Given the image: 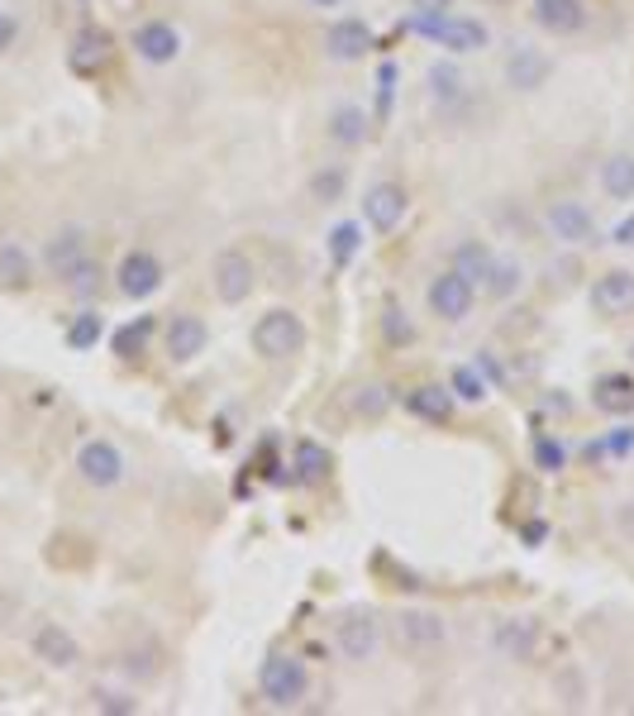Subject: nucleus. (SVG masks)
Segmentation results:
<instances>
[{"label": "nucleus", "instance_id": "obj_16", "mask_svg": "<svg viewBox=\"0 0 634 716\" xmlns=\"http://www.w3.org/2000/svg\"><path fill=\"white\" fill-rule=\"evenodd\" d=\"M529 20L554 39H572L592 24V10H587V0H529Z\"/></svg>", "mask_w": 634, "mask_h": 716}, {"label": "nucleus", "instance_id": "obj_35", "mask_svg": "<svg viewBox=\"0 0 634 716\" xmlns=\"http://www.w3.org/2000/svg\"><path fill=\"white\" fill-rule=\"evenodd\" d=\"M535 468L549 473V478H554V473H564L568 468V449L554 435H535Z\"/></svg>", "mask_w": 634, "mask_h": 716}, {"label": "nucleus", "instance_id": "obj_32", "mask_svg": "<svg viewBox=\"0 0 634 716\" xmlns=\"http://www.w3.org/2000/svg\"><path fill=\"white\" fill-rule=\"evenodd\" d=\"M100 335H106V321H100V311H81L77 321L67 325V349L72 354H86V349H96Z\"/></svg>", "mask_w": 634, "mask_h": 716}, {"label": "nucleus", "instance_id": "obj_3", "mask_svg": "<svg viewBox=\"0 0 634 716\" xmlns=\"http://www.w3.org/2000/svg\"><path fill=\"white\" fill-rule=\"evenodd\" d=\"M411 29L420 39H429L435 48L453 53V57H468V53H482L487 43H492V29L482 20H472V14H411Z\"/></svg>", "mask_w": 634, "mask_h": 716}, {"label": "nucleus", "instance_id": "obj_44", "mask_svg": "<svg viewBox=\"0 0 634 716\" xmlns=\"http://www.w3.org/2000/svg\"><path fill=\"white\" fill-rule=\"evenodd\" d=\"M14 39H20V24H14V20H10L6 10H0V53H6V48H10Z\"/></svg>", "mask_w": 634, "mask_h": 716}, {"label": "nucleus", "instance_id": "obj_10", "mask_svg": "<svg viewBox=\"0 0 634 716\" xmlns=\"http://www.w3.org/2000/svg\"><path fill=\"white\" fill-rule=\"evenodd\" d=\"M396 640L406 644L411 654H435L449 644V626H444V616L429 611V607H401L396 611Z\"/></svg>", "mask_w": 634, "mask_h": 716}, {"label": "nucleus", "instance_id": "obj_28", "mask_svg": "<svg viewBox=\"0 0 634 716\" xmlns=\"http://www.w3.org/2000/svg\"><path fill=\"white\" fill-rule=\"evenodd\" d=\"M449 392H453V401H468V406H482L487 397H492V378L478 368V364H458L453 372H449Z\"/></svg>", "mask_w": 634, "mask_h": 716}, {"label": "nucleus", "instance_id": "obj_47", "mask_svg": "<svg viewBox=\"0 0 634 716\" xmlns=\"http://www.w3.org/2000/svg\"><path fill=\"white\" fill-rule=\"evenodd\" d=\"M487 6H506V0H487Z\"/></svg>", "mask_w": 634, "mask_h": 716}, {"label": "nucleus", "instance_id": "obj_46", "mask_svg": "<svg viewBox=\"0 0 634 716\" xmlns=\"http://www.w3.org/2000/svg\"><path fill=\"white\" fill-rule=\"evenodd\" d=\"M310 6H315V10H339L343 0H310Z\"/></svg>", "mask_w": 634, "mask_h": 716}, {"label": "nucleus", "instance_id": "obj_17", "mask_svg": "<svg viewBox=\"0 0 634 716\" xmlns=\"http://www.w3.org/2000/svg\"><path fill=\"white\" fill-rule=\"evenodd\" d=\"M592 311L606 321H625L634 315V272L630 268H611L592 282Z\"/></svg>", "mask_w": 634, "mask_h": 716}, {"label": "nucleus", "instance_id": "obj_7", "mask_svg": "<svg viewBox=\"0 0 634 716\" xmlns=\"http://www.w3.org/2000/svg\"><path fill=\"white\" fill-rule=\"evenodd\" d=\"M544 229H549V239L568 243V249H592L597 243V215L587 210V200H549V210H544Z\"/></svg>", "mask_w": 634, "mask_h": 716}, {"label": "nucleus", "instance_id": "obj_24", "mask_svg": "<svg viewBox=\"0 0 634 716\" xmlns=\"http://www.w3.org/2000/svg\"><path fill=\"white\" fill-rule=\"evenodd\" d=\"M406 411L420 415V421H429V425H444L453 415V392L449 387H439V382H420V387H411L406 392Z\"/></svg>", "mask_w": 634, "mask_h": 716}, {"label": "nucleus", "instance_id": "obj_26", "mask_svg": "<svg viewBox=\"0 0 634 716\" xmlns=\"http://www.w3.org/2000/svg\"><path fill=\"white\" fill-rule=\"evenodd\" d=\"M492 263H496V253L487 249V243H478V239H463L453 249V272H463V278L472 282V286H487V278H492Z\"/></svg>", "mask_w": 634, "mask_h": 716}, {"label": "nucleus", "instance_id": "obj_8", "mask_svg": "<svg viewBox=\"0 0 634 716\" xmlns=\"http://www.w3.org/2000/svg\"><path fill=\"white\" fill-rule=\"evenodd\" d=\"M163 282H167V268H163V258H157L153 249H129L120 258V268H114V286H120V296L129 301H149L163 292Z\"/></svg>", "mask_w": 634, "mask_h": 716}, {"label": "nucleus", "instance_id": "obj_11", "mask_svg": "<svg viewBox=\"0 0 634 716\" xmlns=\"http://www.w3.org/2000/svg\"><path fill=\"white\" fill-rule=\"evenodd\" d=\"M335 650L349 659V664H368L382 650V621L372 611H349L335 626Z\"/></svg>", "mask_w": 634, "mask_h": 716}, {"label": "nucleus", "instance_id": "obj_36", "mask_svg": "<svg viewBox=\"0 0 634 716\" xmlns=\"http://www.w3.org/2000/svg\"><path fill=\"white\" fill-rule=\"evenodd\" d=\"M343 182H349V172H343V167H325V172H315L310 196L320 200V206H335V200L343 196Z\"/></svg>", "mask_w": 634, "mask_h": 716}, {"label": "nucleus", "instance_id": "obj_43", "mask_svg": "<svg viewBox=\"0 0 634 716\" xmlns=\"http://www.w3.org/2000/svg\"><path fill=\"white\" fill-rule=\"evenodd\" d=\"M611 243H621V249H634V215H625V220L611 229Z\"/></svg>", "mask_w": 634, "mask_h": 716}, {"label": "nucleus", "instance_id": "obj_39", "mask_svg": "<svg viewBox=\"0 0 634 716\" xmlns=\"http://www.w3.org/2000/svg\"><path fill=\"white\" fill-rule=\"evenodd\" d=\"M382 335H386V344H411L415 325L406 321V311H401V306H386L382 311Z\"/></svg>", "mask_w": 634, "mask_h": 716}, {"label": "nucleus", "instance_id": "obj_34", "mask_svg": "<svg viewBox=\"0 0 634 716\" xmlns=\"http://www.w3.org/2000/svg\"><path fill=\"white\" fill-rule=\"evenodd\" d=\"M149 335H153V321H149V315H139V321H129L124 329H114V354H120V358H139L143 344H149Z\"/></svg>", "mask_w": 634, "mask_h": 716}, {"label": "nucleus", "instance_id": "obj_38", "mask_svg": "<svg viewBox=\"0 0 634 716\" xmlns=\"http://www.w3.org/2000/svg\"><path fill=\"white\" fill-rule=\"evenodd\" d=\"M63 286H67V292H77V296H91L96 286H100V268H96V258H86V263L72 268L67 278H63Z\"/></svg>", "mask_w": 634, "mask_h": 716}, {"label": "nucleus", "instance_id": "obj_31", "mask_svg": "<svg viewBox=\"0 0 634 716\" xmlns=\"http://www.w3.org/2000/svg\"><path fill=\"white\" fill-rule=\"evenodd\" d=\"M425 86H429V96H435L439 106H453V100L463 96V72H458L453 63H429Z\"/></svg>", "mask_w": 634, "mask_h": 716}, {"label": "nucleus", "instance_id": "obj_14", "mask_svg": "<svg viewBox=\"0 0 634 716\" xmlns=\"http://www.w3.org/2000/svg\"><path fill=\"white\" fill-rule=\"evenodd\" d=\"M129 48L139 53V63H149V67H167V63H177L182 48H186V39H182V29L177 24H167V20H143L134 34H129Z\"/></svg>", "mask_w": 634, "mask_h": 716}, {"label": "nucleus", "instance_id": "obj_12", "mask_svg": "<svg viewBox=\"0 0 634 716\" xmlns=\"http://www.w3.org/2000/svg\"><path fill=\"white\" fill-rule=\"evenodd\" d=\"M378 48V34H372L368 20H358V14H343V20H335L325 29V57L329 63H363V57Z\"/></svg>", "mask_w": 634, "mask_h": 716}, {"label": "nucleus", "instance_id": "obj_45", "mask_svg": "<svg viewBox=\"0 0 634 716\" xmlns=\"http://www.w3.org/2000/svg\"><path fill=\"white\" fill-rule=\"evenodd\" d=\"M544 535H549V530H544V525H539V521H529V525H525V540H535V544H539V540H544Z\"/></svg>", "mask_w": 634, "mask_h": 716}, {"label": "nucleus", "instance_id": "obj_41", "mask_svg": "<svg viewBox=\"0 0 634 716\" xmlns=\"http://www.w3.org/2000/svg\"><path fill=\"white\" fill-rule=\"evenodd\" d=\"M96 707H100V712H124V716H129V712H139V702L124 697V693H96Z\"/></svg>", "mask_w": 634, "mask_h": 716}, {"label": "nucleus", "instance_id": "obj_30", "mask_svg": "<svg viewBox=\"0 0 634 716\" xmlns=\"http://www.w3.org/2000/svg\"><path fill=\"white\" fill-rule=\"evenodd\" d=\"M29 278H34V258H29V249L20 239H6L0 243V282L6 286H29Z\"/></svg>", "mask_w": 634, "mask_h": 716}, {"label": "nucleus", "instance_id": "obj_27", "mask_svg": "<svg viewBox=\"0 0 634 716\" xmlns=\"http://www.w3.org/2000/svg\"><path fill=\"white\" fill-rule=\"evenodd\" d=\"M597 182L611 200H634V153H611L606 163H601Z\"/></svg>", "mask_w": 634, "mask_h": 716}, {"label": "nucleus", "instance_id": "obj_6", "mask_svg": "<svg viewBox=\"0 0 634 716\" xmlns=\"http://www.w3.org/2000/svg\"><path fill=\"white\" fill-rule=\"evenodd\" d=\"M77 473H81L86 487H96V492H110V487L124 482L129 458H124V449L114 440L96 435V440H86L81 449H77Z\"/></svg>", "mask_w": 634, "mask_h": 716}, {"label": "nucleus", "instance_id": "obj_37", "mask_svg": "<svg viewBox=\"0 0 634 716\" xmlns=\"http://www.w3.org/2000/svg\"><path fill=\"white\" fill-rule=\"evenodd\" d=\"M386 406H392V392H386L382 382H368V387H358L353 392V411L358 415H382Z\"/></svg>", "mask_w": 634, "mask_h": 716}, {"label": "nucleus", "instance_id": "obj_19", "mask_svg": "<svg viewBox=\"0 0 634 716\" xmlns=\"http://www.w3.org/2000/svg\"><path fill=\"white\" fill-rule=\"evenodd\" d=\"M34 654L43 659L48 669H77V659H81V644L77 636H72L67 626H57V621H43L34 630Z\"/></svg>", "mask_w": 634, "mask_h": 716}, {"label": "nucleus", "instance_id": "obj_20", "mask_svg": "<svg viewBox=\"0 0 634 716\" xmlns=\"http://www.w3.org/2000/svg\"><path fill=\"white\" fill-rule=\"evenodd\" d=\"M592 406L601 415H634V372H601L592 382Z\"/></svg>", "mask_w": 634, "mask_h": 716}, {"label": "nucleus", "instance_id": "obj_13", "mask_svg": "<svg viewBox=\"0 0 634 716\" xmlns=\"http://www.w3.org/2000/svg\"><path fill=\"white\" fill-rule=\"evenodd\" d=\"M411 210V192L401 182H372L363 196V225L372 235H392V229L406 220Z\"/></svg>", "mask_w": 634, "mask_h": 716}, {"label": "nucleus", "instance_id": "obj_18", "mask_svg": "<svg viewBox=\"0 0 634 716\" xmlns=\"http://www.w3.org/2000/svg\"><path fill=\"white\" fill-rule=\"evenodd\" d=\"M110 34L106 29H77V39H72L67 48V67L77 72V77H100V72L110 67Z\"/></svg>", "mask_w": 634, "mask_h": 716}, {"label": "nucleus", "instance_id": "obj_40", "mask_svg": "<svg viewBox=\"0 0 634 716\" xmlns=\"http://www.w3.org/2000/svg\"><path fill=\"white\" fill-rule=\"evenodd\" d=\"M634 449V430H611L606 444H592V458L597 454H615V458H625Z\"/></svg>", "mask_w": 634, "mask_h": 716}, {"label": "nucleus", "instance_id": "obj_4", "mask_svg": "<svg viewBox=\"0 0 634 716\" xmlns=\"http://www.w3.org/2000/svg\"><path fill=\"white\" fill-rule=\"evenodd\" d=\"M258 286V268L253 258L243 249H220L210 258V292L215 301H225V306H243V301L253 296Z\"/></svg>", "mask_w": 634, "mask_h": 716}, {"label": "nucleus", "instance_id": "obj_15", "mask_svg": "<svg viewBox=\"0 0 634 716\" xmlns=\"http://www.w3.org/2000/svg\"><path fill=\"white\" fill-rule=\"evenodd\" d=\"M206 344H210V325L200 321L196 311L167 315V325H163V349H167L172 364H196V358L206 354Z\"/></svg>", "mask_w": 634, "mask_h": 716}, {"label": "nucleus", "instance_id": "obj_33", "mask_svg": "<svg viewBox=\"0 0 634 716\" xmlns=\"http://www.w3.org/2000/svg\"><path fill=\"white\" fill-rule=\"evenodd\" d=\"M521 282H525L521 258H496V263H492V278H487V292H492L496 301H506V296L521 292Z\"/></svg>", "mask_w": 634, "mask_h": 716}, {"label": "nucleus", "instance_id": "obj_21", "mask_svg": "<svg viewBox=\"0 0 634 716\" xmlns=\"http://www.w3.org/2000/svg\"><path fill=\"white\" fill-rule=\"evenodd\" d=\"M91 258V249H86V235L77 225H67V229H57V235L48 239V249H43V263H48L53 278H67L77 263H86Z\"/></svg>", "mask_w": 634, "mask_h": 716}, {"label": "nucleus", "instance_id": "obj_2", "mask_svg": "<svg viewBox=\"0 0 634 716\" xmlns=\"http://www.w3.org/2000/svg\"><path fill=\"white\" fill-rule=\"evenodd\" d=\"M306 339H310L306 321H300L296 311H286V306L263 311V315L253 321V329H249L253 354L267 358V364H286V358H296L300 349H306Z\"/></svg>", "mask_w": 634, "mask_h": 716}, {"label": "nucleus", "instance_id": "obj_22", "mask_svg": "<svg viewBox=\"0 0 634 716\" xmlns=\"http://www.w3.org/2000/svg\"><path fill=\"white\" fill-rule=\"evenodd\" d=\"M329 473H335V454H329L320 440H296V449H292V478L300 487H320Z\"/></svg>", "mask_w": 634, "mask_h": 716}, {"label": "nucleus", "instance_id": "obj_5", "mask_svg": "<svg viewBox=\"0 0 634 716\" xmlns=\"http://www.w3.org/2000/svg\"><path fill=\"white\" fill-rule=\"evenodd\" d=\"M425 301H429V315L444 325H463L472 306H478V286H472L463 272H453V268H444L439 278H429L425 286Z\"/></svg>", "mask_w": 634, "mask_h": 716}, {"label": "nucleus", "instance_id": "obj_1", "mask_svg": "<svg viewBox=\"0 0 634 716\" xmlns=\"http://www.w3.org/2000/svg\"><path fill=\"white\" fill-rule=\"evenodd\" d=\"M258 693H263V702L272 712H292L300 707V702L310 697V664L300 654H267L263 669H258Z\"/></svg>", "mask_w": 634, "mask_h": 716}, {"label": "nucleus", "instance_id": "obj_29", "mask_svg": "<svg viewBox=\"0 0 634 716\" xmlns=\"http://www.w3.org/2000/svg\"><path fill=\"white\" fill-rule=\"evenodd\" d=\"M358 249H363V225H353V220H343L329 229V239H325V253H329V263L335 268H349Z\"/></svg>", "mask_w": 634, "mask_h": 716}, {"label": "nucleus", "instance_id": "obj_25", "mask_svg": "<svg viewBox=\"0 0 634 716\" xmlns=\"http://www.w3.org/2000/svg\"><path fill=\"white\" fill-rule=\"evenodd\" d=\"M368 124H372V115L363 106H335L329 110V139H335L339 149H358V143H368Z\"/></svg>", "mask_w": 634, "mask_h": 716}, {"label": "nucleus", "instance_id": "obj_42", "mask_svg": "<svg viewBox=\"0 0 634 716\" xmlns=\"http://www.w3.org/2000/svg\"><path fill=\"white\" fill-rule=\"evenodd\" d=\"M453 0H411V14H449Z\"/></svg>", "mask_w": 634, "mask_h": 716}, {"label": "nucleus", "instance_id": "obj_9", "mask_svg": "<svg viewBox=\"0 0 634 716\" xmlns=\"http://www.w3.org/2000/svg\"><path fill=\"white\" fill-rule=\"evenodd\" d=\"M492 650L501 659H511V664H529L544 650V630L535 616H501L492 626Z\"/></svg>", "mask_w": 634, "mask_h": 716}, {"label": "nucleus", "instance_id": "obj_23", "mask_svg": "<svg viewBox=\"0 0 634 716\" xmlns=\"http://www.w3.org/2000/svg\"><path fill=\"white\" fill-rule=\"evenodd\" d=\"M549 57H544L539 48H515L506 57V82L515 86V91H539L544 82H549Z\"/></svg>", "mask_w": 634, "mask_h": 716}]
</instances>
